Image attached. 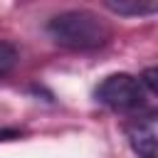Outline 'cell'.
Returning a JSON list of instances; mask_svg holds the SVG:
<instances>
[{
    "mask_svg": "<svg viewBox=\"0 0 158 158\" xmlns=\"http://www.w3.org/2000/svg\"><path fill=\"white\" fill-rule=\"evenodd\" d=\"M49 37L69 49H96L109 42L111 27L91 10H67L47 22Z\"/></svg>",
    "mask_w": 158,
    "mask_h": 158,
    "instance_id": "6da1fadb",
    "label": "cell"
},
{
    "mask_svg": "<svg viewBox=\"0 0 158 158\" xmlns=\"http://www.w3.org/2000/svg\"><path fill=\"white\" fill-rule=\"evenodd\" d=\"M96 99L114 111H138L146 101V89L138 77L131 74H109L96 86Z\"/></svg>",
    "mask_w": 158,
    "mask_h": 158,
    "instance_id": "7a4b0ae2",
    "label": "cell"
},
{
    "mask_svg": "<svg viewBox=\"0 0 158 158\" xmlns=\"http://www.w3.org/2000/svg\"><path fill=\"white\" fill-rule=\"evenodd\" d=\"M126 136H128V143L138 158H156V138H158L156 114L136 116L126 126Z\"/></svg>",
    "mask_w": 158,
    "mask_h": 158,
    "instance_id": "3957f363",
    "label": "cell"
},
{
    "mask_svg": "<svg viewBox=\"0 0 158 158\" xmlns=\"http://www.w3.org/2000/svg\"><path fill=\"white\" fill-rule=\"evenodd\" d=\"M111 12L123 15V17H141V15H153L158 10L156 0H106L104 2Z\"/></svg>",
    "mask_w": 158,
    "mask_h": 158,
    "instance_id": "277c9868",
    "label": "cell"
},
{
    "mask_svg": "<svg viewBox=\"0 0 158 158\" xmlns=\"http://www.w3.org/2000/svg\"><path fill=\"white\" fill-rule=\"evenodd\" d=\"M15 64H17V49H15V44L0 40V79L7 77Z\"/></svg>",
    "mask_w": 158,
    "mask_h": 158,
    "instance_id": "5b68a950",
    "label": "cell"
},
{
    "mask_svg": "<svg viewBox=\"0 0 158 158\" xmlns=\"http://www.w3.org/2000/svg\"><path fill=\"white\" fill-rule=\"evenodd\" d=\"M138 81L143 84V89H148L151 94H156V69L151 67V69H146L141 77H138Z\"/></svg>",
    "mask_w": 158,
    "mask_h": 158,
    "instance_id": "8992f818",
    "label": "cell"
}]
</instances>
